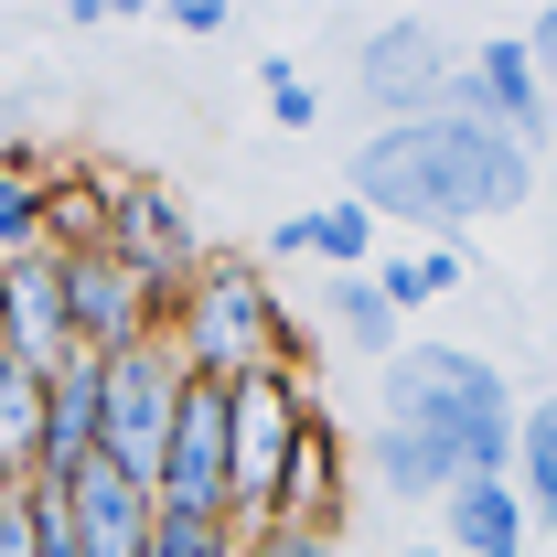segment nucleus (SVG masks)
<instances>
[{
	"label": "nucleus",
	"instance_id": "f257e3e1",
	"mask_svg": "<svg viewBox=\"0 0 557 557\" xmlns=\"http://www.w3.org/2000/svg\"><path fill=\"white\" fill-rule=\"evenodd\" d=\"M344 205L375 225H418V236H461L504 225V214L536 205V150H515L504 129L440 108V119H397V129H364L344 161Z\"/></svg>",
	"mask_w": 557,
	"mask_h": 557
},
{
	"label": "nucleus",
	"instance_id": "f03ea898",
	"mask_svg": "<svg viewBox=\"0 0 557 557\" xmlns=\"http://www.w3.org/2000/svg\"><path fill=\"white\" fill-rule=\"evenodd\" d=\"M515 375L504 354L472 333H408V344L375 364V418H408L429 440H450L461 483H504L515 472Z\"/></svg>",
	"mask_w": 557,
	"mask_h": 557
},
{
	"label": "nucleus",
	"instance_id": "7ed1b4c3",
	"mask_svg": "<svg viewBox=\"0 0 557 557\" xmlns=\"http://www.w3.org/2000/svg\"><path fill=\"white\" fill-rule=\"evenodd\" d=\"M161 344L183 354V375H205V386H236V375H311V333H300V311L278 300L269 258H225V247H205V269L172 300Z\"/></svg>",
	"mask_w": 557,
	"mask_h": 557
},
{
	"label": "nucleus",
	"instance_id": "20e7f679",
	"mask_svg": "<svg viewBox=\"0 0 557 557\" xmlns=\"http://www.w3.org/2000/svg\"><path fill=\"white\" fill-rule=\"evenodd\" d=\"M311 375H236L225 386V525L236 536H269L278 525V483H289V450L311 429Z\"/></svg>",
	"mask_w": 557,
	"mask_h": 557
},
{
	"label": "nucleus",
	"instance_id": "39448f33",
	"mask_svg": "<svg viewBox=\"0 0 557 557\" xmlns=\"http://www.w3.org/2000/svg\"><path fill=\"white\" fill-rule=\"evenodd\" d=\"M172 408H183V354L161 344H119L97 354V461L150 483L161 472V440H172Z\"/></svg>",
	"mask_w": 557,
	"mask_h": 557
},
{
	"label": "nucleus",
	"instance_id": "423d86ee",
	"mask_svg": "<svg viewBox=\"0 0 557 557\" xmlns=\"http://www.w3.org/2000/svg\"><path fill=\"white\" fill-rule=\"evenodd\" d=\"M108 258H119V269L150 289V311L172 322V300L205 269V225H194V205H183L161 172H119V194H108Z\"/></svg>",
	"mask_w": 557,
	"mask_h": 557
},
{
	"label": "nucleus",
	"instance_id": "0eeeda50",
	"mask_svg": "<svg viewBox=\"0 0 557 557\" xmlns=\"http://www.w3.org/2000/svg\"><path fill=\"white\" fill-rule=\"evenodd\" d=\"M450 86H461V54H450V33H440L429 11L375 22V33L354 44V97H364V129L440 119V108H450Z\"/></svg>",
	"mask_w": 557,
	"mask_h": 557
},
{
	"label": "nucleus",
	"instance_id": "6e6552de",
	"mask_svg": "<svg viewBox=\"0 0 557 557\" xmlns=\"http://www.w3.org/2000/svg\"><path fill=\"white\" fill-rule=\"evenodd\" d=\"M450 108H461V119H483V129H504L515 150H536V161H547V139H557V97L536 86V65H525V44H515V33H483V44L461 54Z\"/></svg>",
	"mask_w": 557,
	"mask_h": 557
},
{
	"label": "nucleus",
	"instance_id": "1a4fd4ad",
	"mask_svg": "<svg viewBox=\"0 0 557 557\" xmlns=\"http://www.w3.org/2000/svg\"><path fill=\"white\" fill-rule=\"evenodd\" d=\"M150 504H161V515H214V525H225V386L183 375V408H172V440H161Z\"/></svg>",
	"mask_w": 557,
	"mask_h": 557
},
{
	"label": "nucleus",
	"instance_id": "9d476101",
	"mask_svg": "<svg viewBox=\"0 0 557 557\" xmlns=\"http://www.w3.org/2000/svg\"><path fill=\"white\" fill-rule=\"evenodd\" d=\"M54 269H65V333H75V354H119V344H150V333H161L150 289H139L108 247H75V258H54Z\"/></svg>",
	"mask_w": 557,
	"mask_h": 557
},
{
	"label": "nucleus",
	"instance_id": "9b49d317",
	"mask_svg": "<svg viewBox=\"0 0 557 557\" xmlns=\"http://www.w3.org/2000/svg\"><path fill=\"white\" fill-rule=\"evenodd\" d=\"M0 354H11V364H33V375H54V364L75 354V333H65V269H54V247L0 258Z\"/></svg>",
	"mask_w": 557,
	"mask_h": 557
},
{
	"label": "nucleus",
	"instance_id": "f8f14e48",
	"mask_svg": "<svg viewBox=\"0 0 557 557\" xmlns=\"http://www.w3.org/2000/svg\"><path fill=\"white\" fill-rule=\"evenodd\" d=\"M354 483H375L386 504H408V515H440L450 483H461V461H450V440H429L408 418H375V429L354 440Z\"/></svg>",
	"mask_w": 557,
	"mask_h": 557
},
{
	"label": "nucleus",
	"instance_id": "ddd939ff",
	"mask_svg": "<svg viewBox=\"0 0 557 557\" xmlns=\"http://www.w3.org/2000/svg\"><path fill=\"white\" fill-rule=\"evenodd\" d=\"M278 525H311V536H344V525H354V440H344V418H333V408H311L300 450H289Z\"/></svg>",
	"mask_w": 557,
	"mask_h": 557
},
{
	"label": "nucleus",
	"instance_id": "4468645a",
	"mask_svg": "<svg viewBox=\"0 0 557 557\" xmlns=\"http://www.w3.org/2000/svg\"><path fill=\"white\" fill-rule=\"evenodd\" d=\"M54 493H65L75 557H139V547H150V483L108 472V461H86V472H65Z\"/></svg>",
	"mask_w": 557,
	"mask_h": 557
},
{
	"label": "nucleus",
	"instance_id": "2eb2a0df",
	"mask_svg": "<svg viewBox=\"0 0 557 557\" xmlns=\"http://www.w3.org/2000/svg\"><path fill=\"white\" fill-rule=\"evenodd\" d=\"M300 333H322L333 354H354L364 375H375L386 354L408 344V322L386 311V289H375L364 269H354V278H322V289H311V311H300Z\"/></svg>",
	"mask_w": 557,
	"mask_h": 557
},
{
	"label": "nucleus",
	"instance_id": "dca6fc26",
	"mask_svg": "<svg viewBox=\"0 0 557 557\" xmlns=\"http://www.w3.org/2000/svg\"><path fill=\"white\" fill-rule=\"evenodd\" d=\"M429 547H440V557H536V525H525L515 483H450Z\"/></svg>",
	"mask_w": 557,
	"mask_h": 557
},
{
	"label": "nucleus",
	"instance_id": "f3484780",
	"mask_svg": "<svg viewBox=\"0 0 557 557\" xmlns=\"http://www.w3.org/2000/svg\"><path fill=\"white\" fill-rule=\"evenodd\" d=\"M269 258H322V278H354V269H375V225L333 194V205H289L269 225Z\"/></svg>",
	"mask_w": 557,
	"mask_h": 557
},
{
	"label": "nucleus",
	"instance_id": "a211bd4d",
	"mask_svg": "<svg viewBox=\"0 0 557 557\" xmlns=\"http://www.w3.org/2000/svg\"><path fill=\"white\" fill-rule=\"evenodd\" d=\"M364 278H375L386 311L408 322V311H429V300H461V289H472V247H461V236H418L408 258H375Z\"/></svg>",
	"mask_w": 557,
	"mask_h": 557
},
{
	"label": "nucleus",
	"instance_id": "6ab92c4d",
	"mask_svg": "<svg viewBox=\"0 0 557 557\" xmlns=\"http://www.w3.org/2000/svg\"><path fill=\"white\" fill-rule=\"evenodd\" d=\"M515 504H525V525H557V386L536 408H515Z\"/></svg>",
	"mask_w": 557,
	"mask_h": 557
},
{
	"label": "nucleus",
	"instance_id": "aec40b11",
	"mask_svg": "<svg viewBox=\"0 0 557 557\" xmlns=\"http://www.w3.org/2000/svg\"><path fill=\"white\" fill-rule=\"evenodd\" d=\"M33 429H44V375L0 354V483H33Z\"/></svg>",
	"mask_w": 557,
	"mask_h": 557
},
{
	"label": "nucleus",
	"instance_id": "412c9836",
	"mask_svg": "<svg viewBox=\"0 0 557 557\" xmlns=\"http://www.w3.org/2000/svg\"><path fill=\"white\" fill-rule=\"evenodd\" d=\"M258 108H269V129H322V86H311V75L289 65V54H269V65H258Z\"/></svg>",
	"mask_w": 557,
	"mask_h": 557
},
{
	"label": "nucleus",
	"instance_id": "4be33fe9",
	"mask_svg": "<svg viewBox=\"0 0 557 557\" xmlns=\"http://www.w3.org/2000/svg\"><path fill=\"white\" fill-rule=\"evenodd\" d=\"M236 557H344V536H311V525H269V536H236Z\"/></svg>",
	"mask_w": 557,
	"mask_h": 557
},
{
	"label": "nucleus",
	"instance_id": "5701e85b",
	"mask_svg": "<svg viewBox=\"0 0 557 557\" xmlns=\"http://www.w3.org/2000/svg\"><path fill=\"white\" fill-rule=\"evenodd\" d=\"M172 33H183V44H214V33H236V0H172Z\"/></svg>",
	"mask_w": 557,
	"mask_h": 557
},
{
	"label": "nucleus",
	"instance_id": "b1692460",
	"mask_svg": "<svg viewBox=\"0 0 557 557\" xmlns=\"http://www.w3.org/2000/svg\"><path fill=\"white\" fill-rule=\"evenodd\" d=\"M515 44H525V65H536V86L557 97V0L536 11V22H525V33H515Z\"/></svg>",
	"mask_w": 557,
	"mask_h": 557
},
{
	"label": "nucleus",
	"instance_id": "393cba45",
	"mask_svg": "<svg viewBox=\"0 0 557 557\" xmlns=\"http://www.w3.org/2000/svg\"><path fill=\"white\" fill-rule=\"evenodd\" d=\"M386 557H440V547H429V536H418V547H386Z\"/></svg>",
	"mask_w": 557,
	"mask_h": 557
},
{
	"label": "nucleus",
	"instance_id": "a878e982",
	"mask_svg": "<svg viewBox=\"0 0 557 557\" xmlns=\"http://www.w3.org/2000/svg\"><path fill=\"white\" fill-rule=\"evenodd\" d=\"M0 504H11V483H0Z\"/></svg>",
	"mask_w": 557,
	"mask_h": 557
},
{
	"label": "nucleus",
	"instance_id": "bb28decb",
	"mask_svg": "<svg viewBox=\"0 0 557 557\" xmlns=\"http://www.w3.org/2000/svg\"><path fill=\"white\" fill-rule=\"evenodd\" d=\"M139 557H150V547H139Z\"/></svg>",
	"mask_w": 557,
	"mask_h": 557
}]
</instances>
